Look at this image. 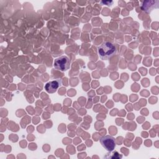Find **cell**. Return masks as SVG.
Returning <instances> with one entry per match:
<instances>
[{
  "label": "cell",
  "mask_w": 159,
  "mask_h": 159,
  "mask_svg": "<svg viewBox=\"0 0 159 159\" xmlns=\"http://www.w3.org/2000/svg\"><path fill=\"white\" fill-rule=\"evenodd\" d=\"M99 140L101 145L107 151L111 152L114 150L116 147V141L112 136L109 135H104L101 137Z\"/></svg>",
  "instance_id": "3957f363"
},
{
  "label": "cell",
  "mask_w": 159,
  "mask_h": 159,
  "mask_svg": "<svg viewBox=\"0 0 159 159\" xmlns=\"http://www.w3.org/2000/svg\"><path fill=\"white\" fill-rule=\"evenodd\" d=\"M98 52L102 60H109L117 53L116 45L111 42L105 41L98 47Z\"/></svg>",
  "instance_id": "6da1fadb"
},
{
  "label": "cell",
  "mask_w": 159,
  "mask_h": 159,
  "mask_svg": "<svg viewBox=\"0 0 159 159\" xmlns=\"http://www.w3.org/2000/svg\"><path fill=\"white\" fill-rule=\"evenodd\" d=\"M142 9L143 11H146L148 13H150L152 11H153V9H157L158 7V4L159 1H152L151 4L147 5L144 1L142 2Z\"/></svg>",
  "instance_id": "5b68a950"
},
{
  "label": "cell",
  "mask_w": 159,
  "mask_h": 159,
  "mask_svg": "<svg viewBox=\"0 0 159 159\" xmlns=\"http://www.w3.org/2000/svg\"><path fill=\"white\" fill-rule=\"evenodd\" d=\"M61 84V79H56L55 80L48 82L45 85V89L48 93H54L57 91L59 86Z\"/></svg>",
  "instance_id": "277c9868"
},
{
  "label": "cell",
  "mask_w": 159,
  "mask_h": 159,
  "mask_svg": "<svg viewBox=\"0 0 159 159\" xmlns=\"http://www.w3.org/2000/svg\"><path fill=\"white\" fill-rule=\"evenodd\" d=\"M111 155H112L107 154L108 156H106L105 158H112V159H119V158H121L122 157V156L121 155H120L117 152H114Z\"/></svg>",
  "instance_id": "8992f818"
},
{
  "label": "cell",
  "mask_w": 159,
  "mask_h": 159,
  "mask_svg": "<svg viewBox=\"0 0 159 159\" xmlns=\"http://www.w3.org/2000/svg\"><path fill=\"white\" fill-rule=\"evenodd\" d=\"M54 68L58 70L65 71L68 70L70 67V61L68 57L61 56L54 60Z\"/></svg>",
  "instance_id": "7a4b0ae2"
}]
</instances>
